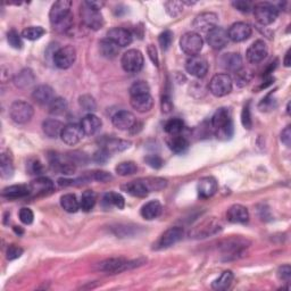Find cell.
<instances>
[{
	"label": "cell",
	"instance_id": "44dd1931",
	"mask_svg": "<svg viewBox=\"0 0 291 291\" xmlns=\"http://www.w3.org/2000/svg\"><path fill=\"white\" fill-rule=\"evenodd\" d=\"M226 218L234 224H244L249 221V212L245 206L240 204L232 205L226 212Z\"/></svg>",
	"mask_w": 291,
	"mask_h": 291
},
{
	"label": "cell",
	"instance_id": "94428289",
	"mask_svg": "<svg viewBox=\"0 0 291 291\" xmlns=\"http://www.w3.org/2000/svg\"><path fill=\"white\" fill-rule=\"evenodd\" d=\"M233 7H236L238 10L242 11V13H248V11L252 9V3L248 2V1H242V0H240V1H234L232 2Z\"/></svg>",
	"mask_w": 291,
	"mask_h": 291
},
{
	"label": "cell",
	"instance_id": "2e32d148",
	"mask_svg": "<svg viewBox=\"0 0 291 291\" xmlns=\"http://www.w3.org/2000/svg\"><path fill=\"white\" fill-rule=\"evenodd\" d=\"M266 55H268V46H266V43L263 40H256L247 49L246 57L249 63L258 64L266 57Z\"/></svg>",
	"mask_w": 291,
	"mask_h": 291
},
{
	"label": "cell",
	"instance_id": "e7e4bbea",
	"mask_svg": "<svg viewBox=\"0 0 291 291\" xmlns=\"http://www.w3.org/2000/svg\"><path fill=\"white\" fill-rule=\"evenodd\" d=\"M88 6L94 8V9H97V10H100L101 8L105 5V2L103 1H85Z\"/></svg>",
	"mask_w": 291,
	"mask_h": 291
},
{
	"label": "cell",
	"instance_id": "8fae6325",
	"mask_svg": "<svg viewBox=\"0 0 291 291\" xmlns=\"http://www.w3.org/2000/svg\"><path fill=\"white\" fill-rule=\"evenodd\" d=\"M185 231L180 226H173V228L167 229L164 233L159 237L158 241L155 244V249L163 250L170 248L173 245L178 244L179 241L182 240Z\"/></svg>",
	"mask_w": 291,
	"mask_h": 291
},
{
	"label": "cell",
	"instance_id": "3957f363",
	"mask_svg": "<svg viewBox=\"0 0 291 291\" xmlns=\"http://www.w3.org/2000/svg\"><path fill=\"white\" fill-rule=\"evenodd\" d=\"M143 261H129L123 257H115L108 258V260L101 262L98 265V269L102 271V272L109 273V274H116L124 272L126 270L137 268V266L141 265Z\"/></svg>",
	"mask_w": 291,
	"mask_h": 291
},
{
	"label": "cell",
	"instance_id": "7c38bea8",
	"mask_svg": "<svg viewBox=\"0 0 291 291\" xmlns=\"http://www.w3.org/2000/svg\"><path fill=\"white\" fill-rule=\"evenodd\" d=\"M186 70L194 78H204L208 72V63L201 56H191L186 62Z\"/></svg>",
	"mask_w": 291,
	"mask_h": 291
},
{
	"label": "cell",
	"instance_id": "7a4b0ae2",
	"mask_svg": "<svg viewBox=\"0 0 291 291\" xmlns=\"http://www.w3.org/2000/svg\"><path fill=\"white\" fill-rule=\"evenodd\" d=\"M212 126L218 140H230L233 135V122L230 110L222 107L215 111L212 117Z\"/></svg>",
	"mask_w": 291,
	"mask_h": 291
},
{
	"label": "cell",
	"instance_id": "bcb514c9",
	"mask_svg": "<svg viewBox=\"0 0 291 291\" xmlns=\"http://www.w3.org/2000/svg\"><path fill=\"white\" fill-rule=\"evenodd\" d=\"M79 102H80V106L82 107V109L89 111V114H91L93 111L97 109V102H96L93 96H90V95L81 96Z\"/></svg>",
	"mask_w": 291,
	"mask_h": 291
},
{
	"label": "cell",
	"instance_id": "9f6ffc18",
	"mask_svg": "<svg viewBox=\"0 0 291 291\" xmlns=\"http://www.w3.org/2000/svg\"><path fill=\"white\" fill-rule=\"evenodd\" d=\"M91 180H96L99 182H107L113 179V177L109 173L103 172V171H95V172L90 173Z\"/></svg>",
	"mask_w": 291,
	"mask_h": 291
},
{
	"label": "cell",
	"instance_id": "7bdbcfd3",
	"mask_svg": "<svg viewBox=\"0 0 291 291\" xmlns=\"http://www.w3.org/2000/svg\"><path fill=\"white\" fill-rule=\"evenodd\" d=\"M115 171L121 177H127V175H132L137 173L138 166L133 162H123L115 167Z\"/></svg>",
	"mask_w": 291,
	"mask_h": 291
},
{
	"label": "cell",
	"instance_id": "277c9868",
	"mask_svg": "<svg viewBox=\"0 0 291 291\" xmlns=\"http://www.w3.org/2000/svg\"><path fill=\"white\" fill-rule=\"evenodd\" d=\"M34 115V109L31 103L24 100H16L10 105L9 116L16 124H26Z\"/></svg>",
	"mask_w": 291,
	"mask_h": 291
},
{
	"label": "cell",
	"instance_id": "4316f807",
	"mask_svg": "<svg viewBox=\"0 0 291 291\" xmlns=\"http://www.w3.org/2000/svg\"><path fill=\"white\" fill-rule=\"evenodd\" d=\"M130 103L132 108L139 111V113H147V111L153 108L154 99L150 94L134 96V97H131Z\"/></svg>",
	"mask_w": 291,
	"mask_h": 291
},
{
	"label": "cell",
	"instance_id": "f907efd6",
	"mask_svg": "<svg viewBox=\"0 0 291 291\" xmlns=\"http://www.w3.org/2000/svg\"><path fill=\"white\" fill-rule=\"evenodd\" d=\"M26 170H27V172H29V174H31V175H39L43 172V166H42L41 163H40L39 159L32 158V159H30L29 162H27Z\"/></svg>",
	"mask_w": 291,
	"mask_h": 291
},
{
	"label": "cell",
	"instance_id": "f6af8a7d",
	"mask_svg": "<svg viewBox=\"0 0 291 291\" xmlns=\"http://www.w3.org/2000/svg\"><path fill=\"white\" fill-rule=\"evenodd\" d=\"M150 88L148 83L146 81H135L132 86L130 87V97H134V96H140L149 94Z\"/></svg>",
	"mask_w": 291,
	"mask_h": 291
},
{
	"label": "cell",
	"instance_id": "1f68e13d",
	"mask_svg": "<svg viewBox=\"0 0 291 291\" xmlns=\"http://www.w3.org/2000/svg\"><path fill=\"white\" fill-rule=\"evenodd\" d=\"M167 145H169L170 149L175 154H182L188 149L189 141L187 140L185 137L178 134V135H171V138L167 140Z\"/></svg>",
	"mask_w": 291,
	"mask_h": 291
},
{
	"label": "cell",
	"instance_id": "f1b7e54d",
	"mask_svg": "<svg viewBox=\"0 0 291 291\" xmlns=\"http://www.w3.org/2000/svg\"><path fill=\"white\" fill-rule=\"evenodd\" d=\"M31 194V188L30 186L25 185H15L7 187L2 190V197L7 199H18L24 198Z\"/></svg>",
	"mask_w": 291,
	"mask_h": 291
},
{
	"label": "cell",
	"instance_id": "9c48e42d",
	"mask_svg": "<svg viewBox=\"0 0 291 291\" xmlns=\"http://www.w3.org/2000/svg\"><path fill=\"white\" fill-rule=\"evenodd\" d=\"M80 15H81V21L89 27L97 31L101 29L103 26V17L100 13V10L94 9L87 5L86 2H83L81 5V9H80Z\"/></svg>",
	"mask_w": 291,
	"mask_h": 291
},
{
	"label": "cell",
	"instance_id": "4dcf8cb0",
	"mask_svg": "<svg viewBox=\"0 0 291 291\" xmlns=\"http://www.w3.org/2000/svg\"><path fill=\"white\" fill-rule=\"evenodd\" d=\"M130 146H131L130 141L123 140V139H116V138L106 139L105 142L102 143V148L106 149L109 154L124 151L127 148H130Z\"/></svg>",
	"mask_w": 291,
	"mask_h": 291
},
{
	"label": "cell",
	"instance_id": "03108f58",
	"mask_svg": "<svg viewBox=\"0 0 291 291\" xmlns=\"http://www.w3.org/2000/svg\"><path fill=\"white\" fill-rule=\"evenodd\" d=\"M284 63H285V66H287V67H289V66H290V50L287 51Z\"/></svg>",
	"mask_w": 291,
	"mask_h": 291
},
{
	"label": "cell",
	"instance_id": "680465c9",
	"mask_svg": "<svg viewBox=\"0 0 291 291\" xmlns=\"http://www.w3.org/2000/svg\"><path fill=\"white\" fill-rule=\"evenodd\" d=\"M278 277L282 281L290 282V278H291V268H290V265L287 264V265L281 266V268L278 270Z\"/></svg>",
	"mask_w": 291,
	"mask_h": 291
},
{
	"label": "cell",
	"instance_id": "74e56055",
	"mask_svg": "<svg viewBox=\"0 0 291 291\" xmlns=\"http://www.w3.org/2000/svg\"><path fill=\"white\" fill-rule=\"evenodd\" d=\"M99 49H100V53L103 57L113 59L117 56L118 54V46L115 45L114 42H111L108 39H103L100 41V45H99Z\"/></svg>",
	"mask_w": 291,
	"mask_h": 291
},
{
	"label": "cell",
	"instance_id": "603a6c76",
	"mask_svg": "<svg viewBox=\"0 0 291 291\" xmlns=\"http://www.w3.org/2000/svg\"><path fill=\"white\" fill-rule=\"evenodd\" d=\"M197 190L198 194L200 198H210L213 197L217 191V182L212 177H205L201 178L200 180L198 181L197 185Z\"/></svg>",
	"mask_w": 291,
	"mask_h": 291
},
{
	"label": "cell",
	"instance_id": "7402d4cb",
	"mask_svg": "<svg viewBox=\"0 0 291 291\" xmlns=\"http://www.w3.org/2000/svg\"><path fill=\"white\" fill-rule=\"evenodd\" d=\"M220 64L223 69L238 73L242 69V57L238 53H228L221 56Z\"/></svg>",
	"mask_w": 291,
	"mask_h": 291
},
{
	"label": "cell",
	"instance_id": "f546056e",
	"mask_svg": "<svg viewBox=\"0 0 291 291\" xmlns=\"http://www.w3.org/2000/svg\"><path fill=\"white\" fill-rule=\"evenodd\" d=\"M162 204L158 200H151L141 207L140 214L147 221H151L157 218L162 213Z\"/></svg>",
	"mask_w": 291,
	"mask_h": 291
},
{
	"label": "cell",
	"instance_id": "816d5d0a",
	"mask_svg": "<svg viewBox=\"0 0 291 291\" xmlns=\"http://www.w3.org/2000/svg\"><path fill=\"white\" fill-rule=\"evenodd\" d=\"M241 123L244 125L245 129L250 130L253 126V121H252V114H250V107H249V102L242 108V113H241Z\"/></svg>",
	"mask_w": 291,
	"mask_h": 291
},
{
	"label": "cell",
	"instance_id": "b9f144b4",
	"mask_svg": "<svg viewBox=\"0 0 291 291\" xmlns=\"http://www.w3.org/2000/svg\"><path fill=\"white\" fill-rule=\"evenodd\" d=\"M49 113L51 115H55V116H58V115H62L66 111L67 109V102L65 99L61 97L55 98L49 106Z\"/></svg>",
	"mask_w": 291,
	"mask_h": 291
},
{
	"label": "cell",
	"instance_id": "ac0fdd59",
	"mask_svg": "<svg viewBox=\"0 0 291 291\" xmlns=\"http://www.w3.org/2000/svg\"><path fill=\"white\" fill-rule=\"evenodd\" d=\"M107 39L118 47H126L132 42V34L129 30L123 27H113L107 32Z\"/></svg>",
	"mask_w": 291,
	"mask_h": 291
},
{
	"label": "cell",
	"instance_id": "681fc988",
	"mask_svg": "<svg viewBox=\"0 0 291 291\" xmlns=\"http://www.w3.org/2000/svg\"><path fill=\"white\" fill-rule=\"evenodd\" d=\"M172 41H173V33L170 30H166L159 34L158 42H159V46L162 47L163 50L169 49L171 45H172Z\"/></svg>",
	"mask_w": 291,
	"mask_h": 291
},
{
	"label": "cell",
	"instance_id": "d6986e66",
	"mask_svg": "<svg viewBox=\"0 0 291 291\" xmlns=\"http://www.w3.org/2000/svg\"><path fill=\"white\" fill-rule=\"evenodd\" d=\"M83 137H85V133H83L81 129V125L79 124L66 125L61 134L63 142L69 146H75L82 140Z\"/></svg>",
	"mask_w": 291,
	"mask_h": 291
},
{
	"label": "cell",
	"instance_id": "484cf974",
	"mask_svg": "<svg viewBox=\"0 0 291 291\" xmlns=\"http://www.w3.org/2000/svg\"><path fill=\"white\" fill-rule=\"evenodd\" d=\"M122 189L124 190L125 193L131 194V196L140 197V198L148 196L149 193H150L148 188H147L145 180H143V179H139V180L127 182L126 185L122 186Z\"/></svg>",
	"mask_w": 291,
	"mask_h": 291
},
{
	"label": "cell",
	"instance_id": "9a60e30c",
	"mask_svg": "<svg viewBox=\"0 0 291 291\" xmlns=\"http://www.w3.org/2000/svg\"><path fill=\"white\" fill-rule=\"evenodd\" d=\"M252 33L253 29L248 23L237 22L229 27L228 37L234 42H242L248 39Z\"/></svg>",
	"mask_w": 291,
	"mask_h": 291
},
{
	"label": "cell",
	"instance_id": "db71d44e",
	"mask_svg": "<svg viewBox=\"0 0 291 291\" xmlns=\"http://www.w3.org/2000/svg\"><path fill=\"white\" fill-rule=\"evenodd\" d=\"M23 254V249L21 247L16 246V245H10L9 247L7 248V253H6V257L8 261H14V260H17L22 256Z\"/></svg>",
	"mask_w": 291,
	"mask_h": 291
},
{
	"label": "cell",
	"instance_id": "11a10c76",
	"mask_svg": "<svg viewBox=\"0 0 291 291\" xmlns=\"http://www.w3.org/2000/svg\"><path fill=\"white\" fill-rule=\"evenodd\" d=\"M145 161L147 164H148L150 167H153V169H161V167L164 165L163 159L159 156H157V155H149V156H147L145 158Z\"/></svg>",
	"mask_w": 291,
	"mask_h": 291
},
{
	"label": "cell",
	"instance_id": "4fadbf2b",
	"mask_svg": "<svg viewBox=\"0 0 291 291\" xmlns=\"http://www.w3.org/2000/svg\"><path fill=\"white\" fill-rule=\"evenodd\" d=\"M217 21L218 17L217 15L215 13H210V11H206V13H201L199 14L194 21L193 23V26L194 27V30L198 32H208L214 29L215 26H217Z\"/></svg>",
	"mask_w": 291,
	"mask_h": 291
},
{
	"label": "cell",
	"instance_id": "e0dca14e",
	"mask_svg": "<svg viewBox=\"0 0 291 291\" xmlns=\"http://www.w3.org/2000/svg\"><path fill=\"white\" fill-rule=\"evenodd\" d=\"M111 122H113V125L116 127V129L121 131H127L132 129L135 125L137 119H135L134 115L131 113V111L119 110L114 115L113 118H111Z\"/></svg>",
	"mask_w": 291,
	"mask_h": 291
},
{
	"label": "cell",
	"instance_id": "cb8c5ba5",
	"mask_svg": "<svg viewBox=\"0 0 291 291\" xmlns=\"http://www.w3.org/2000/svg\"><path fill=\"white\" fill-rule=\"evenodd\" d=\"M80 125H81V129L83 131V133H85V135H94L100 130L102 122L97 115L91 113V114L86 115V116L82 118Z\"/></svg>",
	"mask_w": 291,
	"mask_h": 291
},
{
	"label": "cell",
	"instance_id": "52a82bcc",
	"mask_svg": "<svg viewBox=\"0 0 291 291\" xmlns=\"http://www.w3.org/2000/svg\"><path fill=\"white\" fill-rule=\"evenodd\" d=\"M233 81L229 74H216L209 81V91L215 97H224L232 91Z\"/></svg>",
	"mask_w": 291,
	"mask_h": 291
},
{
	"label": "cell",
	"instance_id": "d4e9b609",
	"mask_svg": "<svg viewBox=\"0 0 291 291\" xmlns=\"http://www.w3.org/2000/svg\"><path fill=\"white\" fill-rule=\"evenodd\" d=\"M31 194H33L34 196H43V194H50L51 191H54V182L50 179L41 177L37 178L34 181H32L30 185Z\"/></svg>",
	"mask_w": 291,
	"mask_h": 291
},
{
	"label": "cell",
	"instance_id": "6f0895ef",
	"mask_svg": "<svg viewBox=\"0 0 291 291\" xmlns=\"http://www.w3.org/2000/svg\"><path fill=\"white\" fill-rule=\"evenodd\" d=\"M109 156H110V154L108 153V151L103 148H100L95 153L94 161L96 163H98V164H103V163H106L107 161H108Z\"/></svg>",
	"mask_w": 291,
	"mask_h": 291
},
{
	"label": "cell",
	"instance_id": "d590c367",
	"mask_svg": "<svg viewBox=\"0 0 291 291\" xmlns=\"http://www.w3.org/2000/svg\"><path fill=\"white\" fill-rule=\"evenodd\" d=\"M97 201V194L93 190H86L82 194L81 200H80V209H82L83 212H90L94 209Z\"/></svg>",
	"mask_w": 291,
	"mask_h": 291
},
{
	"label": "cell",
	"instance_id": "6da1fadb",
	"mask_svg": "<svg viewBox=\"0 0 291 291\" xmlns=\"http://www.w3.org/2000/svg\"><path fill=\"white\" fill-rule=\"evenodd\" d=\"M72 2L69 0H59L55 2L49 11L51 25L58 32H66L73 24V15L71 13Z\"/></svg>",
	"mask_w": 291,
	"mask_h": 291
},
{
	"label": "cell",
	"instance_id": "be15d7a7",
	"mask_svg": "<svg viewBox=\"0 0 291 291\" xmlns=\"http://www.w3.org/2000/svg\"><path fill=\"white\" fill-rule=\"evenodd\" d=\"M147 51H148V55H149V57L151 59V62H153L156 66H158L159 61H158V55H157L156 47H155L154 45H149L148 48H147Z\"/></svg>",
	"mask_w": 291,
	"mask_h": 291
},
{
	"label": "cell",
	"instance_id": "c3c4849f",
	"mask_svg": "<svg viewBox=\"0 0 291 291\" xmlns=\"http://www.w3.org/2000/svg\"><path fill=\"white\" fill-rule=\"evenodd\" d=\"M7 40L9 45L15 48V49H21L23 47V40L22 37L18 34V32L16 30H10L7 34Z\"/></svg>",
	"mask_w": 291,
	"mask_h": 291
},
{
	"label": "cell",
	"instance_id": "e575fe53",
	"mask_svg": "<svg viewBox=\"0 0 291 291\" xmlns=\"http://www.w3.org/2000/svg\"><path fill=\"white\" fill-rule=\"evenodd\" d=\"M61 206L67 213H77L80 209V201L73 194H66L61 198Z\"/></svg>",
	"mask_w": 291,
	"mask_h": 291
},
{
	"label": "cell",
	"instance_id": "7dc6e473",
	"mask_svg": "<svg viewBox=\"0 0 291 291\" xmlns=\"http://www.w3.org/2000/svg\"><path fill=\"white\" fill-rule=\"evenodd\" d=\"M167 14L172 17L180 15L183 11V2L182 1H167L164 3Z\"/></svg>",
	"mask_w": 291,
	"mask_h": 291
},
{
	"label": "cell",
	"instance_id": "836d02e7",
	"mask_svg": "<svg viewBox=\"0 0 291 291\" xmlns=\"http://www.w3.org/2000/svg\"><path fill=\"white\" fill-rule=\"evenodd\" d=\"M34 81H35V77H34L33 72H32L31 70L21 71L14 79L16 87L22 88V89L23 88L31 87L34 83Z\"/></svg>",
	"mask_w": 291,
	"mask_h": 291
},
{
	"label": "cell",
	"instance_id": "ba28073f",
	"mask_svg": "<svg viewBox=\"0 0 291 291\" xmlns=\"http://www.w3.org/2000/svg\"><path fill=\"white\" fill-rule=\"evenodd\" d=\"M121 64L123 70L127 73H138L142 70L145 59H143V55L140 50L130 49L123 54Z\"/></svg>",
	"mask_w": 291,
	"mask_h": 291
},
{
	"label": "cell",
	"instance_id": "5bb4252c",
	"mask_svg": "<svg viewBox=\"0 0 291 291\" xmlns=\"http://www.w3.org/2000/svg\"><path fill=\"white\" fill-rule=\"evenodd\" d=\"M207 42L215 50L222 49L229 42L228 31H225L221 26H215L207 33Z\"/></svg>",
	"mask_w": 291,
	"mask_h": 291
},
{
	"label": "cell",
	"instance_id": "ab89813d",
	"mask_svg": "<svg viewBox=\"0 0 291 291\" xmlns=\"http://www.w3.org/2000/svg\"><path fill=\"white\" fill-rule=\"evenodd\" d=\"M46 34V30L43 29L42 26H29L25 27L22 31V37L25 38L30 41H35V40H39L42 35Z\"/></svg>",
	"mask_w": 291,
	"mask_h": 291
},
{
	"label": "cell",
	"instance_id": "60d3db41",
	"mask_svg": "<svg viewBox=\"0 0 291 291\" xmlns=\"http://www.w3.org/2000/svg\"><path fill=\"white\" fill-rule=\"evenodd\" d=\"M183 121L180 118H171L165 123L164 129L167 134L170 135H178L182 132L183 130Z\"/></svg>",
	"mask_w": 291,
	"mask_h": 291
},
{
	"label": "cell",
	"instance_id": "f5cc1de1",
	"mask_svg": "<svg viewBox=\"0 0 291 291\" xmlns=\"http://www.w3.org/2000/svg\"><path fill=\"white\" fill-rule=\"evenodd\" d=\"M18 216L23 224H26V225L32 224V222H33L34 220L33 212H32V209L27 208V207H23V208H21V210H19V213H18Z\"/></svg>",
	"mask_w": 291,
	"mask_h": 291
},
{
	"label": "cell",
	"instance_id": "6125c7cd",
	"mask_svg": "<svg viewBox=\"0 0 291 291\" xmlns=\"http://www.w3.org/2000/svg\"><path fill=\"white\" fill-rule=\"evenodd\" d=\"M281 141L284 142L287 147H290V143H291V127H290V125L287 126L286 129L282 131Z\"/></svg>",
	"mask_w": 291,
	"mask_h": 291
},
{
	"label": "cell",
	"instance_id": "ffe728a7",
	"mask_svg": "<svg viewBox=\"0 0 291 291\" xmlns=\"http://www.w3.org/2000/svg\"><path fill=\"white\" fill-rule=\"evenodd\" d=\"M32 98L35 102H38L39 105L42 106H49L51 101L56 98L55 97V91L51 87L42 85L39 86L34 89L33 93H32Z\"/></svg>",
	"mask_w": 291,
	"mask_h": 291
},
{
	"label": "cell",
	"instance_id": "d6a6232c",
	"mask_svg": "<svg viewBox=\"0 0 291 291\" xmlns=\"http://www.w3.org/2000/svg\"><path fill=\"white\" fill-rule=\"evenodd\" d=\"M102 206L105 208H110V207L114 206L118 209H123L125 206V200L121 194L108 193L102 198Z\"/></svg>",
	"mask_w": 291,
	"mask_h": 291
},
{
	"label": "cell",
	"instance_id": "8d00e7d4",
	"mask_svg": "<svg viewBox=\"0 0 291 291\" xmlns=\"http://www.w3.org/2000/svg\"><path fill=\"white\" fill-rule=\"evenodd\" d=\"M233 278H234L233 273L231 272V271H224V272L221 274V277L216 279V280L212 284L213 289L218 290V291L228 290L231 287V285H232Z\"/></svg>",
	"mask_w": 291,
	"mask_h": 291
},
{
	"label": "cell",
	"instance_id": "91938a15",
	"mask_svg": "<svg viewBox=\"0 0 291 291\" xmlns=\"http://www.w3.org/2000/svg\"><path fill=\"white\" fill-rule=\"evenodd\" d=\"M173 103L171 100V97L167 95H164L162 97V110L163 113H170L171 109H172Z\"/></svg>",
	"mask_w": 291,
	"mask_h": 291
},
{
	"label": "cell",
	"instance_id": "f35d334b",
	"mask_svg": "<svg viewBox=\"0 0 291 291\" xmlns=\"http://www.w3.org/2000/svg\"><path fill=\"white\" fill-rule=\"evenodd\" d=\"M0 171L3 179H9L14 174V165L9 154L3 153L1 155V162H0Z\"/></svg>",
	"mask_w": 291,
	"mask_h": 291
},
{
	"label": "cell",
	"instance_id": "83f0119b",
	"mask_svg": "<svg viewBox=\"0 0 291 291\" xmlns=\"http://www.w3.org/2000/svg\"><path fill=\"white\" fill-rule=\"evenodd\" d=\"M64 127L65 126H64L63 123L55 118L46 119V121L42 123L43 133H45L48 138H51V139L61 137Z\"/></svg>",
	"mask_w": 291,
	"mask_h": 291
},
{
	"label": "cell",
	"instance_id": "5b68a950",
	"mask_svg": "<svg viewBox=\"0 0 291 291\" xmlns=\"http://www.w3.org/2000/svg\"><path fill=\"white\" fill-rule=\"evenodd\" d=\"M254 16L262 25H270L277 21L279 9L271 2H258L254 6Z\"/></svg>",
	"mask_w": 291,
	"mask_h": 291
},
{
	"label": "cell",
	"instance_id": "ee69618b",
	"mask_svg": "<svg viewBox=\"0 0 291 291\" xmlns=\"http://www.w3.org/2000/svg\"><path fill=\"white\" fill-rule=\"evenodd\" d=\"M143 180H145L147 188L150 193L151 191H161L165 189L167 186V181L162 178H145Z\"/></svg>",
	"mask_w": 291,
	"mask_h": 291
},
{
	"label": "cell",
	"instance_id": "8992f818",
	"mask_svg": "<svg viewBox=\"0 0 291 291\" xmlns=\"http://www.w3.org/2000/svg\"><path fill=\"white\" fill-rule=\"evenodd\" d=\"M180 47L183 53L191 56H197L204 47V40L197 32H187L180 39Z\"/></svg>",
	"mask_w": 291,
	"mask_h": 291
},
{
	"label": "cell",
	"instance_id": "30bf717a",
	"mask_svg": "<svg viewBox=\"0 0 291 291\" xmlns=\"http://www.w3.org/2000/svg\"><path fill=\"white\" fill-rule=\"evenodd\" d=\"M54 63L56 67L61 70H67L73 65L77 59V50L73 46H64L54 53Z\"/></svg>",
	"mask_w": 291,
	"mask_h": 291
}]
</instances>
